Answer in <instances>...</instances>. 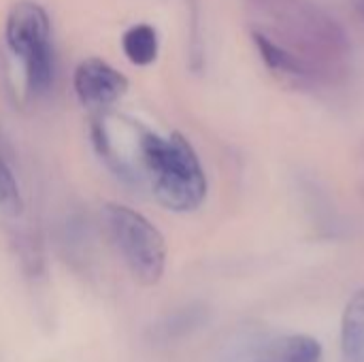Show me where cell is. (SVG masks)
<instances>
[{
    "label": "cell",
    "mask_w": 364,
    "mask_h": 362,
    "mask_svg": "<svg viewBox=\"0 0 364 362\" xmlns=\"http://www.w3.org/2000/svg\"><path fill=\"white\" fill-rule=\"evenodd\" d=\"M122 47L126 58L136 64V66H147L156 60L158 55V34L151 26L147 23H139L132 26L124 38H122Z\"/></svg>",
    "instance_id": "9c48e42d"
},
{
    "label": "cell",
    "mask_w": 364,
    "mask_h": 362,
    "mask_svg": "<svg viewBox=\"0 0 364 362\" xmlns=\"http://www.w3.org/2000/svg\"><path fill=\"white\" fill-rule=\"evenodd\" d=\"M6 43L23 60L32 92H45L53 79L49 17L34 2H17L6 17Z\"/></svg>",
    "instance_id": "277c9868"
},
{
    "label": "cell",
    "mask_w": 364,
    "mask_h": 362,
    "mask_svg": "<svg viewBox=\"0 0 364 362\" xmlns=\"http://www.w3.org/2000/svg\"><path fill=\"white\" fill-rule=\"evenodd\" d=\"M128 90L126 77L105 60H85L75 70V92L87 107H107Z\"/></svg>",
    "instance_id": "5b68a950"
},
{
    "label": "cell",
    "mask_w": 364,
    "mask_h": 362,
    "mask_svg": "<svg viewBox=\"0 0 364 362\" xmlns=\"http://www.w3.org/2000/svg\"><path fill=\"white\" fill-rule=\"evenodd\" d=\"M102 218L107 233L132 277L143 286L158 284L166 267V243L162 233L145 215L126 205H107Z\"/></svg>",
    "instance_id": "3957f363"
},
{
    "label": "cell",
    "mask_w": 364,
    "mask_h": 362,
    "mask_svg": "<svg viewBox=\"0 0 364 362\" xmlns=\"http://www.w3.org/2000/svg\"><path fill=\"white\" fill-rule=\"evenodd\" d=\"M341 350L346 362H364V290L356 292L341 318Z\"/></svg>",
    "instance_id": "ba28073f"
},
{
    "label": "cell",
    "mask_w": 364,
    "mask_h": 362,
    "mask_svg": "<svg viewBox=\"0 0 364 362\" xmlns=\"http://www.w3.org/2000/svg\"><path fill=\"white\" fill-rule=\"evenodd\" d=\"M273 26L282 45L296 53L316 75L343 64L350 53V36L343 26L322 6L307 0H292Z\"/></svg>",
    "instance_id": "7a4b0ae2"
},
{
    "label": "cell",
    "mask_w": 364,
    "mask_h": 362,
    "mask_svg": "<svg viewBox=\"0 0 364 362\" xmlns=\"http://www.w3.org/2000/svg\"><path fill=\"white\" fill-rule=\"evenodd\" d=\"M21 209H23V201L19 192V183L6 158L0 151V211H4L6 215H19Z\"/></svg>",
    "instance_id": "30bf717a"
},
{
    "label": "cell",
    "mask_w": 364,
    "mask_h": 362,
    "mask_svg": "<svg viewBox=\"0 0 364 362\" xmlns=\"http://www.w3.org/2000/svg\"><path fill=\"white\" fill-rule=\"evenodd\" d=\"M252 38H254V45H256L262 62L273 73H279V75H286V77H296V79L316 77V73L296 53H292L288 47H284L279 41L271 38L264 32H254Z\"/></svg>",
    "instance_id": "8992f818"
},
{
    "label": "cell",
    "mask_w": 364,
    "mask_h": 362,
    "mask_svg": "<svg viewBox=\"0 0 364 362\" xmlns=\"http://www.w3.org/2000/svg\"><path fill=\"white\" fill-rule=\"evenodd\" d=\"M292 0H250V4H254L258 11L267 13L269 17H277Z\"/></svg>",
    "instance_id": "8fae6325"
},
{
    "label": "cell",
    "mask_w": 364,
    "mask_h": 362,
    "mask_svg": "<svg viewBox=\"0 0 364 362\" xmlns=\"http://www.w3.org/2000/svg\"><path fill=\"white\" fill-rule=\"evenodd\" d=\"M139 154L154 196L162 207L190 213L205 203L207 175L186 137L179 132L171 137L145 132L139 141Z\"/></svg>",
    "instance_id": "6da1fadb"
},
{
    "label": "cell",
    "mask_w": 364,
    "mask_h": 362,
    "mask_svg": "<svg viewBox=\"0 0 364 362\" xmlns=\"http://www.w3.org/2000/svg\"><path fill=\"white\" fill-rule=\"evenodd\" d=\"M324 350L309 335H288L271 341L252 362H322Z\"/></svg>",
    "instance_id": "52a82bcc"
}]
</instances>
